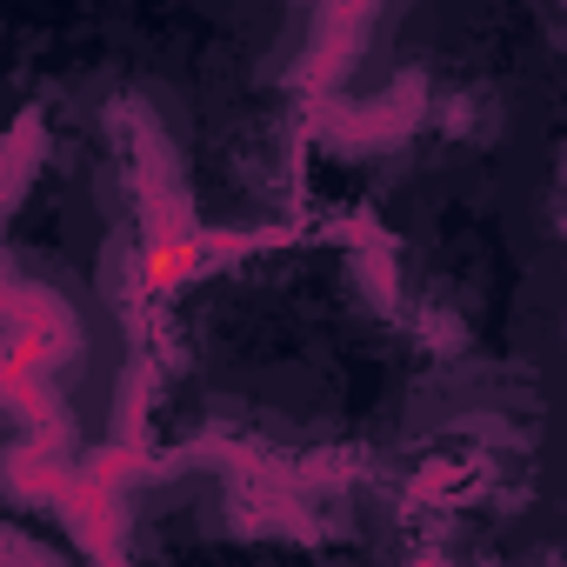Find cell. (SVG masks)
<instances>
[{
  "label": "cell",
  "instance_id": "1",
  "mask_svg": "<svg viewBox=\"0 0 567 567\" xmlns=\"http://www.w3.org/2000/svg\"><path fill=\"white\" fill-rule=\"evenodd\" d=\"M427 114H434L427 74H401L381 101H334V94H321L315 101V134L328 147H341V154H381V147L414 141L427 127Z\"/></svg>",
  "mask_w": 567,
  "mask_h": 567
},
{
  "label": "cell",
  "instance_id": "2",
  "mask_svg": "<svg viewBox=\"0 0 567 567\" xmlns=\"http://www.w3.org/2000/svg\"><path fill=\"white\" fill-rule=\"evenodd\" d=\"M41 154H48V141H41V114L28 107V114L14 121V141H8V200H14V207L28 200V181H34Z\"/></svg>",
  "mask_w": 567,
  "mask_h": 567
}]
</instances>
